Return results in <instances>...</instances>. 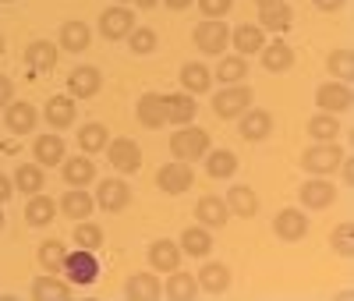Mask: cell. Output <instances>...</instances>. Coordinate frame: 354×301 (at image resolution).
Listing matches in <instances>:
<instances>
[{"instance_id": "obj_17", "label": "cell", "mask_w": 354, "mask_h": 301, "mask_svg": "<svg viewBox=\"0 0 354 301\" xmlns=\"http://www.w3.org/2000/svg\"><path fill=\"white\" fill-rule=\"evenodd\" d=\"M298 195H301V206H305V209H326V206L337 202V188H333V181H326V177L305 181Z\"/></svg>"}, {"instance_id": "obj_24", "label": "cell", "mask_w": 354, "mask_h": 301, "mask_svg": "<svg viewBox=\"0 0 354 301\" xmlns=\"http://www.w3.org/2000/svg\"><path fill=\"white\" fill-rule=\"evenodd\" d=\"M181 89L192 96H202V93H209L213 89V71L198 64V60H188V64L181 68Z\"/></svg>"}, {"instance_id": "obj_16", "label": "cell", "mask_w": 354, "mask_h": 301, "mask_svg": "<svg viewBox=\"0 0 354 301\" xmlns=\"http://www.w3.org/2000/svg\"><path fill=\"white\" fill-rule=\"evenodd\" d=\"M36 120H39L36 107L25 103V100H11V103L4 107V125H8V131H15V135H28V131L36 128Z\"/></svg>"}, {"instance_id": "obj_18", "label": "cell", "mask_w": 354, "mask_h": 301, "mask_svg": "<svg viewBox=\"0 0 354 301\" xmlns=\"http://www.w3.org/2000/svg\"><path fill=\"white\" fill-rule=\"evenodd\" d=\"M181 245L177 241H170V237H156L153 245H149V266L156 269V273H170V269H177L181 266Z\"/></svg>"}, {"instance_id": "obj_50", "label": "cell", "mask_w": 354, "mask_h": 301, "mask_svg": "<svg viewBox=\"0 0 354 301\" xmlns=\"http://www.w3.org/2000/svg\"><path fill=\"white\" fill-rule=\"evenodd\" d=\"M312 4H315L319 11H337V8L344 4V0H312Z\"/></svg>"}, {"instance_id": "obj_47", "label": "cell", "mask_w": 354, "mask_h": 301, "mask_svg": "<svg viewBox=\"0 0 354 301\" xmlns=\"http://www.w3.org/2000/svg\"><path fill=\"white\" fill-rule=\"evenodd\" d=\"M230 8H234V0H198V11L205 18H223Z\"/></svg>"}, {"instance_id": "obj_3", "label": "cell", "mask_w": 354, "mask_h": 301, "mask_svg": "<svg viewBox=\"0 0 354 301\" xmlns=\"http://www.w3.org/2000/svg\"><path fill=\"white\" fill-rule=\"evenodd\" d=\"M252 100H255L252 85H245V82L227 85V89H220V93L213 96V113H216L220 120H238V117L252 107Z\"/></svg>"}, {"instance_id": "obj_6", "label": "cell", "mask_w": 354, "mask_h": 301, "mask_svg": "<svg viewBox=\"0 0 354 301\" xmlns=\"http://www.w3.org/2000/svg\"><path fill=\"white\" fill-rule=\"evenodd\" d=\"M156 185H160V192H167V195H181V192H188V188L195 185V170H192L185 160L163 163V167L156 170Z\"/></svg>"}, {"instance_id": "obj_22", "label": "cell", "mask_w": 354, "mask_h": 301, "mask_svg": "<svg viewBox=\"0 0 354 301\" xmlns=\"http://www.w3.org/2000/svg\"><path fill=\"white\" fill-rule=\"evenodd\" d=\"M43 117H46V125H50L53 131L71 128V125H75V100H71V96H50Z\"/></svg>"}, {"instance_id": "obj_4", "label": "cell", "mask_w": 354, "mask_h": 301, "mask_svg": "<svg viewBox=\"0 0 354 301\" xmlns=\"http://www.w3.org/2000/svg\"><path fill=\"white\" fill-rule=\"evenodd\" d=\"M61 277H64L68 284H75V287L96 284V277H100V259H96V252H88V248H75V252H68Z\"/></svg>"}, {"instance_id": "obj_56", "label": "cell", "mask_w": 354, "mask_h": 301, "mask_svg": "<svg viewBox=\"0 0 354 301\" xmlns=\"http://www.w3.org/2000/svg\"><path fill=\"white\" fill-rule=\"evenodd\" d=\"M117 4H131V0H117Z\"/></svg>"}, {"instance_id": "obj_55", "label": "cell", "mask_w": 354, "mask_h": 301, "mask_svg": "<svg viewBox=\"0 0 354 301\" xmlns=\"http://www.w3.org/2000/svg\"><path fill=\"white\" fill-rule=\"evenodd\" d=\"M0 53H4V36H0Z\"/></svg>"}, {"instance_id": "obj_1", "label": "cell", "mask_w": 354, "mask_h": 301, "mask_svg": "<svg viewBox=\"0 0 354 301\" xmlns=\"http://www.w3.org/2000/svg\"><path fill=\"white\" fill-rule=\"evenodd\" d=\"M170 153L174 160H185V163H195L209 153V131H202L195 125H177V131L170 135Z\"/></svg>"}, {"instance_id": "obj_34", "label": "cell", "mask_w": 354, "mask_h": 301, "mask_svg": "<svg viewBox=\"0 0 354 301\" xmlns=\"http://www.w3.org/2000/svg\"><path fill=\"white\" fill-rule=\"evenodd\" d=\"M88 43H93V33H88V25H85V21L71 18V21L61 25V50H68V53H82V50H88Z\"/></svg>"}, {"instance_id": "obj_20", "label": "cell", "mask_w": 354, "mask_h": 301, "mask_svg": "<svg viewBox=\"0 0 354 301\" xmlns=\"http://www.w3.org/2000/svg\"><path fill=\"white\" fill-rule=\"evenodd\" d=\"M75 294V284L61 280V273H46L32 280V298L36 301H68Z\"/></svg>"}, {"instance_id": "obj_38", "label": "cell", "mask_w": 354, "mask_h": 301, "mask_svg": "<svg viewBox=\"0 0 354 301\" xmlns=\"http://www.w3.org/2000/svg\"><path fill=\"white\" fill-rule=\"evenodd\" d=\"M36 259H39V266L46 269V273H61L64 259H68V245H64V241H57V237H50V241H43V245H39Z\"/></svg>"}, {"instance_id": "obj_41", "label": "cell", "mask_w": 354, "mask_h": 301, "mask_svg": "<svg viewBox=\"0 0 354 301\" xmlns=\"http://www.w3.org/2000/svg\"><path fill=\"white\" fill-rule=\"evenodd\" d=\"M106 142H110V131L103 128V125H82L78 128V149L85 156H93V153H100V149H106Z\"/></svg>"}, {"instance_id": "obj_25", "label": "cell", "mask_w": 354, "mask_h": 301, "mask_svg": "<svg viewBox=\"0 0 354 301\" xmlns=\"http://www.w3.org/2000/svg\"><path fill=\"white\" fill-rule=\"evenodd\" d=\"M57 209H61L64 217H71V220H88L93 209H96V199L88 195L85 188H71V192H64V199H61Z\"/></svg>"}, {"instance_id": "obj_28", "label": "cell", "mask_w": 354, "mask_h": 301, "mask_svg": "<svg viewBox=\"0 0 354 301\" xmlns=\"http://www.w3.org/2000/svg\"><path fill=\"white\" fill-rule=\"evenodd\" d=\"M11 181H15V188H18V192L36 195V192H43V188H46V170H43L39 163H18Z\"/></svg>"}, {"instance_id": "obj_33", "label": "cell", "mask_w": 354, "mask_h": 301, "mask_svg": "<svg viewBox=\"0 0 354 301\" xmlns=\"http://www.w3.org/2000/svg\"><path fill=\"white\" fill-rule=\"evenodd\" d=\"M198 291H209V294H223L230 287V269L223 262H205L198 269Z\"/></svg>"}, {"instance_id": "obj_46", "label": "cell", "mask_w": 354, "mask_h": 301, "mask_svg": "<svg viewBox=\"0 0 354 301\" xmlns=\"http://www.w3.org/2000/svg\"><path fill=\"white\" fill-rule=\"evenodd\" d=\"M330 245H333V248H337V255H344V259L354 252V245H351V224H340V227L330 234Z\"/></svg>"}, {"instance_id": "obj_37", "label": "cell", "mask_w": 354, "mask_h": 301, "mask_svg": "<svg viewBox=\"0 0 354 301\" xmlns=\"http://www.w3.org/2000/svg\"><path fill=\"white\" fill-rule=\"evenodd\" d=\"M202 160H205V174L216 177V181L238 174V156H234L230 149H209V153H205Z\"/></svg>"}, {"instance_id": "obj_31", "label": "cell", "mask_w": 354, "mask_h": 301, "mask_svg": "<svg viewBox=\"0 0 354 301\" xmlns=\"http://www.w3.org/2000/svg\"><path fill=\"white\" fill-rule=\"evenodd\" d=\"M32 156H36V163L39 167H57L64 160V138L61 135H39L36 138V145H32Z\"/></svg>"}, {"instance_id": "obj_35", "label": "cell", "mask_w": 354, "mask_h": 301, "mask_svg": "<svg viewBox=\"0 0 354 301\" xmlns=\"http://www.w3.org/2000/svg\"><path fill=\"white\" fill-rule=\"evenodd\" d=\"M195 113H198V103H195L192 93H174V96H167V120H170V125H192Z\"/></svg>"}, {"instance_id": "obj_42", "label": "cell", "mask_w": 354, "mask_h": 301, "mask_svg": "<svg viewBox=\"0 0 354 301\" xmlns=\"http://www.w3.org/2000/svg\"><path fill=\"white\" fill-rule=\"evenodd\" d=\"M308 135L315 142H337L340 135V125H337V113H326V110H319L312 120H308Z\"/></svg>"}, {"instance_id": "obj_44", "label": "cell", "mask_w": 354, "mask_h": 301, "mask_svg": "<svg viewBox=\"0 0 354 301\" xmlns=\"http://www.w3.org/2000/svg\"><path fill=\"white\" fill-rule=\"evenodd\" d=\"M326 68H330V75H333L337 82H351V75H354V57H351V50H347V46L333 50V53L326 57Z\"/></svg>"}, {"instance_id": "obj_57", "label": "cell", "mask_w": 354, "mask_h": 301, "mask_svg": "<svg viewBox=\"0 0 354 301\" xmlns=\"http://www.w3.org/2000/svg\"><path fill=\"white\" fill-rule=\"evenodd\" d=\"M0 4H11V0H0Z\"/></svg>"}, {"instance_id": "obj_8", "label": "cell", "mask_w": 354, "mask_h": 301, "mask_svg": "<svg viewBox=\"0 0 354 301\" xmlns=\"http://www.w3.org/2000/svg\"><path fill=\"white\" fill-rule=\"evenodd\" d=\"M131 28H135V15H131L124 4L106 8V11L100 15V33H103V39H110V43H117V39H128Z\"/></svg>"}, {"instance_id": "obj_30", "label": "cell", "mask_w": 354, "mask_h": 301, "mask_svg": "<svg viewBox=\"0 0 354 301\" xmlns=\"http://www.w3.org/2000/svg\"><path fill=\"white\" fill-rule=\"evenodd\" d=\"M163 294L170 301H192L198 294V280L192 273H181V266H177V269H170V277L163 284Z\"/></svg>"}, {"instance_id": "obj_2", "label": "cell", "mask_w": 354, "mask_h": 301, "mask_svg": "<svg viewBox=\"0 0 354 301\" xmlns=\"http://www.w3.org/2000/svg\"><path fill=\"white\" fill-rule=\"evenodd\" d=\"M344 156L347 153H344L337 142H315V145H308L305 153H301V167L308 174H315V177H330V174L340 170Z\"/></svg>"}, {"instance_id": "obj_52", "label": "cell", "mask_w": 354, "mask_h": 301, "mask_svg": "<svg viewBox=\"0 0 354 301\" xmlns=\"http://www.w3.org/2000/svg\"><path fill=\"white\" fill-rule=\"evenodd\" d=\"M135 4H138V8H142V11H153V8H156V4H160V0H135Z\"/></svg>"}, {"instance_id": "obj_49", "label": "cell", "mask_w": 354, "mask_h": 301, "mask_svg": "<svg viewBox=\"0 0 354 301\" xmlns=\"http://www.w3.org/2000/svg\"><path fill=\"white\" fill-rule=\"evenodd\" d=\"M11 195H15V181H11L8 174H0V206H4Z\"/></svg>"}, {"instance_id": "obj_15", "label": "cell", "mask_w": 354, "mask_h": 301, "mask_svg": "<svg viewBox=\"0 0 354 301\" xmlns=\"http://www.w3.org/2000/svg\"><path fill=\"white\" fill-rule=\"evenodd\" d=\"M135 117H138V125L142 128H163L167 125V96H160V93H145L142 100H138V107H135Z\"/></svg>"}, {"instance_id": "obj_10", "label": "cell", "mask_w": 354, "mask_h": 301, "mask_svg": "<svg viewBox=\"0 0 354 301\" xmlns=\"http://www.w3.org/2000/svg\"><path fill=\"white\" fill-rule=\"evenodd\" d=\"M106 160L121 174H135L142 167V149L135 138H113V142H106Z\"/></svg>"}, {"instance_id": "obj_23", "label": "cell", "mask_w": 354, "mask_h": 301, "mask_svg": "<svg viewBox=\"0 0 354 301\" xmlns=\"http://www.w3.org/2000/svg\"><path fill=\"white\" fill-rule=\"evenodd\" d=\"M124 294L131 301H156L163 294V284H160L156 273H135V277L124 280Z\"/></svg>"}, {"instance_id": "obj_12", "label": "cell", "mask_w": 354, "mask_h": 301, "mask_svg": "<svg viewBox=\"0 0 354 301\" xmlns=\"http://www.w3.org/2000/svg\"><path fill=\"white\" fill-rule=\"evenodd\" d=\"M195 220H198L202 227H209V230L227 227V220H230L227 199H220V195H202L198 206H195Z\"/></svg>"}, {"instance_id": "obj_19", "label": "cell", "mask_w": 354, "mask_h": 301, "mask_svg": "<svg viewBox=\"0 0 354 301\" xmlns=\"http://www.w3.org/2000/svg\"><path fill=\"white\" fill-rule=\"evenodd\" d=\"M273 230L280 241H301L308 234V217L301 209H280L277 220H273Z\"/></svg>"}, {"instance_id": "obj_45", "label": "cell", "mask_w": 354, "mask_h": 301, "mask_svg": "<svg viewBox=\"0 0 354 301\" xmlns=\"http://www.w3.org/2000/svg\"><path fill=\"white\" fill-rule=\"evenodd\" d=\"M156 33L153 28H145V25H135L131 33H128V46H131V53H138V57H145V53H153L156 50Z\"/></svg>"}, {"instance_id": "obj_40", "label": "cell", "mask_w": 354, "mask_h": 301, "mask_svg": "<svg viewBox=\"0 0 354 301\" xmlns=\"http://www.w3.org/2000/svg\"><path fill=\"white\" fill-rule=\"evenodd\" d=\"M213 78H220L223 85H238V82H245V78H248V57H241V53L220 57V68H216Z\"/></svg>"}, {"instance_id": "obj_51", "label": "cell", "mask_w": 354, "mask_h": 301, "mask_svg": "<svg viewBox=\"0 0 354 301\" xmlns=\"http://www.w3.org/2000/svg\"><path fill=\"white\" fill-rule=\"evenodd\" d=\"M163 4H167L170 11H185V8H192V0H163Z\"/></svg>"}, {"instance_id": "obj_21", "label": "cell", "mask_w": 354, "mask_h": 301, "mask_svg": "<svg viewBox=\"0 0 354 301\" xmlns=\"http://www.w3.org/2000/svg\"><path fill=\"white\" fill-rule=\"evenodd\" d=\"M61 174H64V181L71 188H85V185H93L96 181V163L88 160V156H64L61 160Z\"/></svg>"}, {"instance_id": "obj_54", "label": "cell", "mask_w": 354, "mask_h": 301, "mask_svg": "<svg viewBox=\"0 0 354 301\" xmlns=\"http://www.w3.org/2000/svg\"><path fill=\"white\" fill-rule=\"evenodd\" d=\"M0 230H4V209H0Z\"/></svg>"}, {"instance_id": "obj_53", "label": "cell", "mask_w": 354, "mask_h": 301, "mask_svg": "<svg viewBox=\"0 0 354 301\" xmlns=\"http://www.w3.org/2000/svg\"><path fill=\"white\" fill-rule=\"evenodd\" d=\"M259 8H270V4H283V0H255Z\"/></svg>"}, {"instance_id": "obj_48", "label": "cell", "mask_w": 354, "mask_h": 301, "mask_svg": "<svg viewBox=\"0 0 354 301\" xmlns=\"http://www.w3.org/2000/svg\"><path fill=\"white\" fill-rule=\"evenodd\" d=\"M11 100H15V82L8 75H0V110H4Z\"/></svg>"}, {"instance_id": "obj_9", "label": "cell", "mask_w": 354, "mask_h": 301, "mask_svg": "<svg viewBox=\"0 0 354 301\" xmlns=\"http://www.w3.org/2000/svg\"><path fill=\"white\" fill-rule=\"evenodd\" d=\"M100 89H103V75L93 64H82L68 75V96L71 100H93Z\"/></svg>"}, {"instance_id": "obj_26", "label": "cell", "mask_w": 354, "mask_h": 301, "mask_svg": "<svg viewBox=\"0 0 354 301\" xmlns=\"http://www.w3.org/2000/svg\"><path fill=\"white\" fill-rule=\"evenodd\" d=\"M177 245H181V252L185 255H195V259H205L213 252V234H209V227H185V234H181V241H177Z\"/></svg>"}, {"instance_id": "obj_13", "label": "cell", "mask_w": 354, "mask_h": 301, "mask_svg": "<svg viewBox=\"0 0 354 301\" xmlns=\"http://www.w3.org/2000/svg\"><path fill=\"white\" fill-rule=\"evenodd\" d=\"M315 107L326 110V113H344L351 110V89L347 82H326L315 89Z\"/></svg>"}, {"instance_id": "obj_32", "label": "cell", "mask_w": 354, "mask_h": 301, "mask_svg": "<svg viewBox=\"0 0 354 301\" xmlns=\"http://www.w3.org/2000/svg\"><path fill=\"white\" fill-rule=\"evenodd\" d=\"M227 209H230L234 217L252 220V217L259 213V195H255L248 185H234V188L227 192Z\"/></svg>"}, {"instance_id": "obj_27", "label": "cell", "mask_w": 354, "mask_h": 301, "mask_svg": "<svg viewBox=\"0 0 354 301\" xmlns=\"http://www.w3.org/2000/svg\"><path fill=\"white\" fill-rule=\"evenodd\" d=\"M230 46L234 50H238L241 57H252V53H259L262 46H266V33H262V28L259 25H238V28H234V33H230Z\"/></svg>"}, {"instance_id": "obj_7", "label": "cell", "mask_w": 354, "mask_h": 301, "mask_svg": "<svg viewBox=\"0 0 354 301\" xmlns=\"http://www.w3.org/2000/svg\"><path fill=\"white\" fill-rule=\"evenodd\" d=\"M96 206L106 209V213H121V209L131 206V188H128V181L121 177H106L96 185Z\"/></svg>"}, {"instance_id": "obj_5", "label": "cell", "mask_w": 354, "mask_h": 301, "mask_svg": "<svg viewBox=\"0 0 354 301\" xmlns=\"http://www.w3.org/2000/svg\"><path fill=\"white\" fill-rule=\"evenodd\" d=\"M195 46L209 57H220L227 46H230V28L223 18H205L195 25Z\"/></svg>"}, {"instance_id": "obj_29", "label": "cell", "mask_w": 354, "mask_h": 301, "mask_svg": "<svg viewBox=\"0 0 354 301\" xmlns=\"http://www.w3.org/2000/svg\"><path fill=\"white\" fill-rule=\"evenodd\" d=\"M25 220H28V227H46L50 220H57V202H53L50 195H43V192L28 195V206H25Z\"/></svg>"}, {"instance_id": "obj_11", "label": "cell", "mask_w": 354, "mask_h": 301, "mask_svg": "<svg viewBox=\"0 0 354 301\" xmlns=\"http://www.w3.org/2000/svg\"><path fill=\"white\" fill-rule=\"evenodd\" d=\"M238 120H241L238 131H241L245 142H262V138H270V135H273V113H270V110L248 107Z\"/></svg>"}, {"instance_id": "obj_43", "label": "cell", "mask_w": 354, "mask_h": 301, "mask_svg": "<svg viewBox=\"0 0 354 301\" xmlns=\"http://www.w3.org/2000/svg\"><path fill=\"white\" fill-rule=\"evenodd\" d=\"M75 245L88 248V252H100L103 248V227L100 224H88V220H75Z\"/></svg>"}, {"instance_id": "obj_39", "label": "cell", "mask_w": 354, "mask_h": 301, "mask_svg": "<svg viewBox=\"0 0 354 301\" xmlns=\"http://www.w3.org/2000/svg\"><path fill=\"white\" fill-rule=\"evenodd\" d=\"M294 11L287 8V0L283 4H270V8H259V28L262 33H283V28L290 25Z\"/></svg>"}, {"instance_id": "obj_14", "label": "cell", "mask_w": 354, "mask_h": 301, "mask_svg": "<svg viewBox=\"0 0 354 301\" xmlns=\"http://www.w3.org/2000/svg\"><path fill=\"white\" fill-rule=\"evenodd\" d=\"M57 57H61V50H57L50 39H36L25 46V68L32 75H43V71H53L57 68Z\"/></svg>"}, {"instance_id": "obj_36", "label": "cell", "mask_w": 354, "mask_h": 301, "mask_svg": "<svg viewBox=\"0 0 354 301\" xmlns=\"http://www.w3.org/2000/svg\"><path fill=\"white\" fill-rule=\"evenodd\" d=\"M259 57H262V68H266V71H287V68L294 64V50H290L283 39L266 43V46L259 50Z\"/></svg>"}]
</instances>
